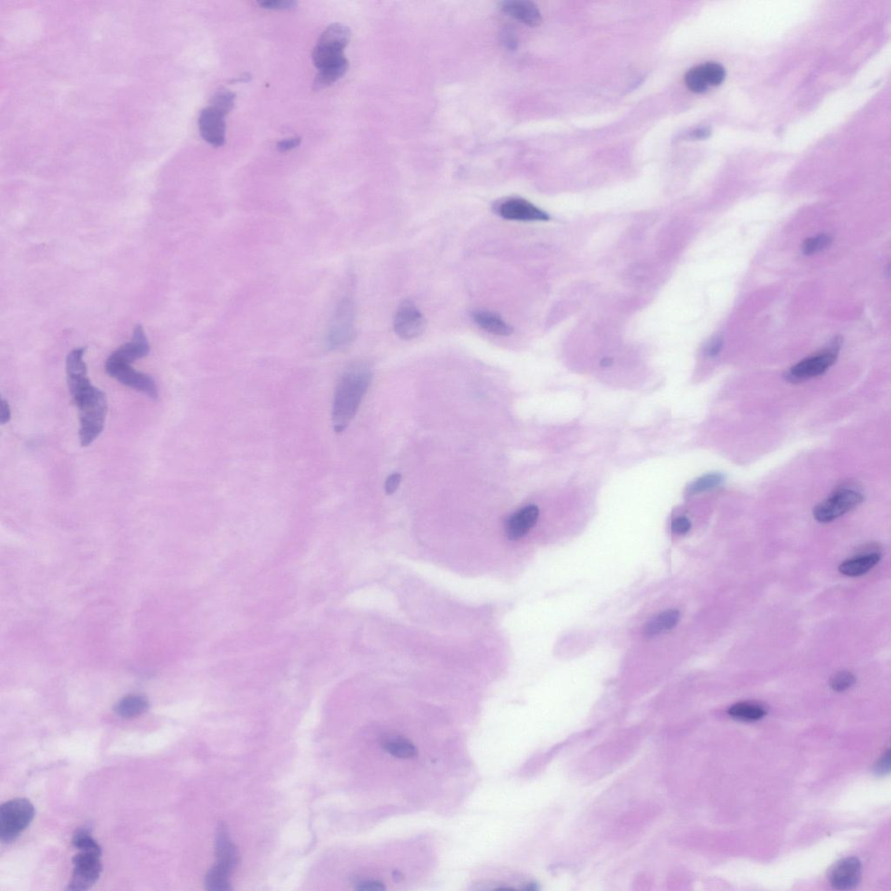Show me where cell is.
<instances>
[{
  "label": "cell",
  "instance_id": "1",
  "mask_svg": "<svg viewBox=\"0 0 891 891\" xmlns=\"http://www.w3.org/2000/svg\"><path fill=\"white\" fill-rule=\"evenodd\" d=\"M84 349H73L66 358V378L70 393L78 407L80 440L82 447H88L101 436L104 429L108 400L102 390L91 384L84 360Z\"/></svg>",
  "mask_w": 891,
  "mask_h": 891
},
{
  "label": "cell",
  "instance_id": "2",
  "mask_svg": "<svg viewBox=\"0 0 891 891\" xmlns=\"http://www.w3.org/2000/svg\"><path fill=\"white\" fill-rule=\"evenodd\" d=\"M373 373L365 362L351 364L341 374L334 389L332 422L335 432L348 428L371 385Z\"/></svg>",
  "mask_w": 891,
  "mask_h": 891
},
{
  "label": "cell",
  "instance_id": "3",
  "mask_svg": "<svg viewBox=\"0 0 891 891\" xmlns=\"http://www.w3.org/2000/svg\"><path fill=\"white\" fill-rule=\"evenodd\" d=\"M355 338V308L350 296L339 300L327 327L326 346L330 351L342 350Z\"/></svg>",
  "mask_w": 891,
  "mask_h": 891
},
{
  "label": "cell",
  "instance_id": "4",
  "mask_svg": "<svg viewBox=\"0 0 891 891\" xmlns=\"http://www.w3.org/2000/svg\"><path fill=\"white\" fill-rule=\"evenodd\" d=\"M35 815L34 806L25 798H15L0 808V839L10 844L30 826Z\"/></svg>",
  "mask_w": 891,
  "mask_h": 891
},
{
  "label": "cell",
  "instance_id": "5",
  "mask_svg": "<svg viewBox=\"0 0 891 891\" xmlns=\"http://www.w3.org/2000/svg\"><path fill=\"white\" fill-rule=\"evenodd\" d=\"M863 500V493L855 486L842 485L814 509V518L821 524H828L856 509Z\"/></svg>",
  "mask_w": 891,
  "mask_h": 891
},
{
  "label": "cell",
  "instance_id": "6",
  "mask_svg": "<svg viewBox=\"0 0 891 891\" xmlns=\"http://www.w3.org/2000/svg\"><path fill=\"white\" fill-rule=\"evenodd\" d=\"M106 371L110 377L115 379L121 384L145 393L150 398L156 400L159 396L158 386L153 379L148 374L135 370L132 367V364L114 362L108 359L106 362Z\"/></svg>",
  "mask_w": 891,
  "mask_h": 891
},
{
  "label": "cell",
  "instance_id": "7",
  "mask_svg": "<svg viewBox=\"0 0 891 891\" xmlns=\"http://www.w3.org/2000/svg\"><path fill=\"white\" fill-rule=\"evenodd\" d=\"M101 856L98 853L80 852L73 857L75 868L68 890H86L97 883L102 872Z\"/></svg>",
  "mask_w": 891,
  "mask_h": 891
},
{
  "label": "cell",
  "instance_id": "8",
  "mask_svg": "<svg viewBox=\"0 0 891 891\" xmlns=\"http://www.w3.org/2000/svg\"><path fill=\"white\" fill-rule=\"evenodd\" d=\"M393 327L400 338L413 340L424 333L426 320L413 301L406 300L397 308Z\"/></svg>",
  "mask_w": 891,
  "mask_h": 891
},
{
  "label": "cell",
  "instance_id": "9",
  "mask_svg": "<svg viewBox=\"0 0 891 891\" xmlns=\"http://www.w3.org/2000/svg\"><path fill=\"white\" fill-rule=\"evenodd\" d=\"M725 69L716 62L695 66L686 75L684 80L687 87L695 94L705 93L709 87H717L723 82Z\"/></svg>",
  "mask_w": 891,
  "mask_h": 891
},
{
  "label": "cell",
  "instance_id": "10",
  "mask_svg": "<svg viewBox=\"0 0 891 891\" xmlns=\"http://www.w3.org/2000/svg\"><path fill=\"white\" fill-rule=\"evenodd\" d=\"M838 345L837 342L830 350L817 353L816 355L801 360L800 362L791 367L789 373L790 379L794 381H805L826 373L837 360Z\"/></svg>",
  "mask_w": 891,
  "mask_h": 891
},
{
  "label": "cell",
  "instance_id": "11",
  "mask_svg": "<svg viewBox=\"0 0 891 891\" xmlns=\"http://www.w3.org/2000/svg\"><path fill=\"white\" fill-rule=\"evenodd\" d=\"M496 212L503 219L517 222H544L550 219L543 210L521 198H510L500 202Z\"/></svg>",
  "mask_w": 891,
  "mask_h": 891
},
{
  "label": "cell",
  "instance_id": "12",
  "mask_svg": "<svg viewBox=\"0 0 891 891\" xmlns=\"http://www.w3.org/2000/svg\"><path fill=\"white\" fill-rule=\"evenodd\" d=\"M861 875V861L857 857H846L838 861L830 872V885L838 890L855 889L860 882Z\"/></svg>",
  "mask_w": 891,
  "mask_h": 891
},
{
  "label": "cell",
  "instance_id": "13",
  "mask_svg": "<svg viewBox=\"0 0 891 891\" xmlns=\"http://www.w3.org/2000/svg\"><path fill=\"white\" fill-rule=\"evenodd\" d=\"M198 123L201 137L205 141L215 147L224 145L227 126L222 114L208 106L202 110Z\"/></svg>",
  "mask_w": 891,
  "mask_h": 891
},
{
  "label": "cell",
  "instance_id": "14",
  "mask_svg": "<svg viewBox=\"0 0 891 891\" xmlns=\"http://www.w3.org/2000/svg\"><path fill=\"white\" fill-rule=\"evenodd\" d=\"M150 344L145 331L141 325L135 327L130 341L114 351L108 359L115 362L132 364L139 359L148 355Z\"/></svg>",
  "mask_w": 891,
  "mask_h": 891
},
{
  "label": "cell",
  "instance_id": "15",
  "mask_svg": "<svg viewBox=\"0 0 891 891\" xmlns=\"http://www.w3.org/2000/svg\"><path fill=\"white\" fill-rule=\"evenodd\" d=\"M539 514L538 507L529 505L511 515L505 524L507 538L517 541L524 537L536 524Z\"/></svg>",
  "mask_w": 891,
  "mask_h": 891
},
{
  "label": "cell",
  "instance_id": "16",
  "mask_svg": "<svg viewBox=\"0 0 891 891\" xmlns=\"http://www.w3.org/2000/svg\"><path fill=\"white\" fill-rule=\"evenodd\" d=\"M503 12L529 27L541 24L543 18L538 7L526 0H510L500 4Z\"/></svg>",
  "mask_w": 891,
  "mask_h": 891
},
{
  "label": "cell",
  "instance_id": "17",
  "mask_svg": "<svg viewBox=\"0 0 891 891\" xmlns=\"http://www.w3.org/2000/svg\"><path fill=\"white\" fill-rule=\"evenodd\" d=\"M216 856L218 859L216 864L220 865L230 872L234 870L239 861L236 847L231 842L225 824L222 823L217 830Z\"/></svg>",
  "mask_w": 891,
  "mask_h": 891
},
{
  "label": "cell",
  "instance_id": "18",
  "mask_svg": "<svg viewBox=\"0 0 891 891\" xmlns=\"http://www.w3.org/2000/svg\"><path fill=\"white\" fill-rule=\"evenodd\" d=\"M881 560V555L878 552L865 553L859 557L847 560L839 566V572L846 576L857 577L871 571Z\"/></svg>",
  "mask_w": 891,
  "mask_h": 891
},
{
  "label": "cell",
  "instance_id": "19",
  "mask_svg": "<svg viewBox=\"0 0 891 891\" xmlns=\"http://www.w3.org/2000/svg\"><path fill=\"white\" fill-rule=\"evenodd\" d=\"M473 319L474 322L486 332L498 335V336H509L513 333V329L509 324L495 312L484 310L476 311L473 314Z\"/></svg>",
  "mask_w": 891,
  "mask_h": 891
},
{
  "label": "cell",
  "instance_id": "20",
  "mask_svg": "<svg viewBox=\"0 0 891 891\" xmlns=\"http://www.w3.org/2000/svg\"><path fill=\"white\" fill-rule=\"evenodd\" d=\"M350 39L351 32L348 27L341 24H333L320 35L318 45L344 51Z\"/></svg>",
  "mask_w": 891,
  "mask_h": 891
},
{
  "label": "cell",
  "instance_id": "21",
  "mask_svg": "<svg viewBox=\"0 0 891 891\" xmlns=\"http://www.w3.org/2000/svg\"><path fill=\"white\" fill-rule=\"evenodd\" d=\"M679 620V611L676 609L664 611L647 622L644 628V634L647 636H655L671 631L678 624Z\"/></svg>",
  "mask_w": 891,
  "mask_h": 891
},
{
  "label": "cell",
  "instance_id": "22",
  "mask_svg": "<svg viewBox=\"0 0 891 891\" xmlns=\"http://www.w3.org/2000/svg\"><path fill=\"white\" fill-rule=\"evenodd\" d=\"M344 51L318 45L312 51V62L319 70L333 68L347 62Z\"/></svg>",
  "mask_w": 891,
  "mask_h": 891
},
{
  "label": "cell",
  "instance_id": "23",
  "mask_svg": "<svg viewBox=\"0 0 891 891\" xmlns=\"http://www.w3.org/2000/svg\"><path fill=\"white\" fill-rule=\"evenodd\" d=\"M149 708V702L141 695H130L117 703L115 712L123 718H132L142 715Z\"/></svg>",
  "mask_w": 891,
  "mask_h": 891
},
{
  "label": "cell",
  "instance_id": "24",
  "mask_svg": "<svg viewBox=\"0 0 891 891\" xmlns=\"http://www.w3.org/2000/svg\"><path fill=\"white\" fill-rule=\"evenodd\" d=\"M728 714L734 719L754 721L764 717L767 714V710L758 703L743 702L732 705L728 709Z\"/></svg>",
  "mask_w": 891,
  "mask_h": 891
},
{
  "label": "cell",
  "instance_id": "25",
  "mask_svg": "<svg viewBox=\"0 0 891 891\" xmlns=\"http://www.w3.org/2000/svg\"><path fill=\"white\" fill-rule=\"evenodd\" d=\"M382 747L386 752L401 759L414 757L417 754V750L413 743L403 736H389L383 741Z\"/></svg>",
  "mask_w": 891,
  "mask_h": 891
},
{
  "label": "cell",
  "instance_id": "26",
  "mask_svg": "<svg viewBox=\"0 0 891 891\" xmlns=\"http://www.w3.org/2000/svg\"><path fill=\"white\" fill-rule=\"evenodd\" d=\"M231 872L215 864L206 876V888L210 891L231 890L229 876Z\"/></svg>",
  "mask_w": 891,
  "mask_h": 891
},
{
  "label": "cell",
  "instance_id": "27",
  "mask_svg": "<svg viewBox=\"0 0 891 891\" xmlns=\"http://www.w3.org/2000/svg\"><path fill=\"white\" fill-rule=\"evenodd\" d=\"M348 69V61L343 64L333 66V68L320 70L318 75H316L314 88L315 90H322L334 84L339 80L345 75Z\"/></svg>",
  "mask_w": 891,
  "mask_h": 891
},
{
  "label": "cell",
  "instance_id": "28",
  "mask_svg": "<svg viewBox=\"0 0 891 891\" xmlns=\"http://www.w3.org/2000/svg\"><path fill=\"white\" fill-rule=\"evenodd\" d=\"M235 99H236V96L233 91L220 89L217 91L215 95L213 96L210 108L215 109V111L222 114L223 116H226L234 109Z\"/></svg>",
  "mask_w": 891,
  "mask_h": 891
},
{
  "label": "cell",
  "instance_id": "29",
  "mask_svg": "<svg viewBox=\"0 0 891 891\" xmlns=\"http://www.w3.org/2000/svg\"><path fill=\"white\" fill-rule=\"evenodd\" d=\"M723 481L724 477L723 474L717 473L706 474V476L698 478L693 484H691L688 488V492L690 495H695V493L712 491V489L719 487Z\"/></svg>",
  "mask_w": 891,
  "mask_h": 891
},
{
  "label": "cell",
  "instance_id": "30",
  "mask_svg": "<svg viewBox=\"0 0 891 891\" xmlns=\"http://www.w3.org/2000/svg\"><path fill=\"white\" fill-rule=\"evenodd\" d=\"M72 845L80 852H89L101 854V846L96 842L86 828L77 830L72 838Z\"/></svg>",
  "mask_w": 891,
  "mask_h": 891
},
{
  "label": "cell",
  "instance_id": "31",
  "mask_svg": "<svg viewBox=\"0 0 891 891\" xmlns=\"http://www.w3.org/2000/svg\"><path fill=\"white\" fill-rule=\"evenodd\" d=\"M831 238L826 234L817 235L806 239L802 245V252L805 255H812L823 251L830 245Z\"/></svg>",
  "mask_w": 891,
  "mask_h": 891
},
{
  "label": "cell",
  "instance_id": "32",
  "mask_svg": "<svg viewBox=\"0 0 891 891\" xmlns=\"http://www.w3.org/2000/svg\"><path fill=\"white\" fill-rule=\"evenodd\" d=\"M856 676L852 672L842 671L831 677L830 685L834 691L844 692L856 683Z\"/></svg>",
  "mask_w": 891,
  "mask_h": 891
},
{
  "label": "cell",
  "instance_id": "33",
  "mask_svg": "<svg viewBox=\"0 0 891 891\" xmlns=\"http://www.w3.org/2000/svg\"><path fill=\"white\" fill-rule=\"evenodd\" d=\"M259 5L265 9L289 10L294 8L297 3L293 0H264L260 1Z\"/></svg>",
  "mask_w": 891,
  "mask_h": 891
},
{
  "label": "cell",
  "instance_id": "34",
  "mask_svg": "<svg viewBox=\"0 0 891 891\" xmlns=\"http://www.w3.org/2000/svg\"><path fill=\"white\" fill-rule=\"evenodd\" d=\"M691 528L690 520L686 517H678L673 521L671 524L672 531L677 535H685Z\"/></svg>",
  "mask_w": 891,
  "mask_h": 891
},
{
  "label": "cell",
  "instance_id": "35",
  "mask_svg": "<svg viewBox=\"0 0 891 891\" xmlns=\"http://www.w3.org/2000/svg\"><path fill=\"white\" fill-rule=\"evenodd\" d=\"M890 750H888L886 751L885 754H883V757L880 758L878 763H876L874 767V771L876 772V774L885 775V774H888V773L890 772Z\"/></svg>",
  "mask_w": 891,
  "mask_h": 891
},
{
  "label": "cell",
  "instance_id": "36",
  "mask_svg": "<svg viewBox=\"0 0 891 891\" xmlns=\"http://www.w3.org/2000/svg\"><path fill=\"white\" fill-rule=\"evenodd\" d=\"M356 890L360 891H383L386 888L383 883L377 881V880H365V881L357 883Z\"/></svg>",
  "mask_w": 891,
  "mask_h": 891
},
{
  "label": "cell",
  "instance_id": "37",
  "mask_svg": "<svg viewBox=\"0 0 891 891\" xmlns=\"http://www.w3.org/2000/svg\"><path fill=\"white\" fill-rule=\"evenodd\" d=\"M401 481V474L398 473L393 474L386 479L385 484V491L388 495H393L397 489H398Z\"/></svg>",
  "mask_w": 891,
  "mask_h": 891
},
{
  "label": "cell",
  "instance_id": "38",
  "mask_svg": "<svg viewBox=\"0 0 891 891\" xmlns=\"http://www.w3.org/2000/svg\"><path fill=\"white\" fill-rule=\"evenodd\" d=\"M301 138L296 137V138H292V139H284V141H282L278 143L277 148L279 151V152H287V151L296 148V147L301 145Z\"/></svg>",
  "mask_w": 891,
  "mask_h": 891
},
{
  "label": "cell",
  "instance_id": "39",
  "mask_svg": "<svg viewBox=\"0 0 891 891\" xmlns=\"http://www.w3.org/2000/svg\"><path fill=\"white\" fill-rule=\"evenodd\" d=\"M0 410H1L0 411V422H1L2 425H5L10 422L11 417H12V412H11L8 401L2 399Z\"/></svg>",
  "mask_w": 891,
  "mask_h": 891
},
{
  "label": "cell",
  "instance_id": "40",
  "mask_svg": "<svg viewBox=\"0 0 891 891\" xmlns=\"http://www.w3.org/2000/svg\"><path fill=\"white\" fill-rule=\"evenodd\" d=\"M721 348H723V340L720 338H716L715 340L710 341L709 344L707 346V355L712 357L716 356L720 353Z\"/></svg>",
  "mask_w": 891,
  "mask_h": 891
},
{
  "label": "cell",
  "instance_id": "41",
  "mask_svg": "<svg viewBox=\"0 0 891 891\" xmlns=\"http://www.w3.org/2000/svg\"><path fill=\"white\" fill-rule=\"evenodd\" d=\"M708 134H709V132L705 130V129H699V130L695 131L693 132L694 137L698 138V139L705 138L706 136L708 135Z\"/></svg>",
  "mask_w": 891,
  "mask_h": 891
},
{
  "label": "cell",
  "instance_id": "42",
  "mask_svg": "<svg viewBox=\"0 0 891 891\" xmlns=\"http://www.w3.org/2000/svg\"><path fill=\"white\" fill-rule=\"evenodd\" d=\"M601 364L602 367H609L611 364H612V360L610 359H603Z\"/></svg>",
  "mask_w": 891,
  "mask_h": 891
}]
</instances>
